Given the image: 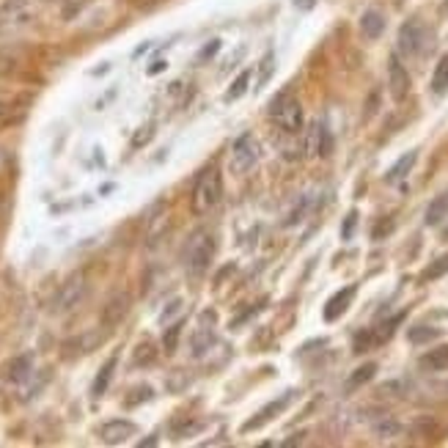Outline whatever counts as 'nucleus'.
Returning a JSON list of instances; mask_svg holds the SVG:
<instances>
[{"label": "nucleus", "instance_id": "obj_1", "mask_svg": "<svg viewBox=\"0 0 448 448\" xmlns=\"http://www.w3.org/2000/svg\"><path fill=\"white\" fill-rule=\"evenodd\" d=\"M215 234L209 228H199L190 234V240L184 242V250H182V261H184V270L190 275H204L209 270L212 259H215Z\"/></svg>", "mask_w": 448, "mask_h": 448}, {"label": "nucleus", "instance_id": "obj_2", "mask_svg": "<svg viewBox=\"0 0 448 448\" xmlns=\"http://www.w3.org/2000/svg\"><path fill=\"white\" fill-rule=\"evenodd\" d=\"M193 212L196 215H206L212 212L220 199H223V179H220V171L218 168H206L204 174L199 176L196 187H193Z\"/></svg>", "mask_w": 448, "mask_h": 448}, {"label": "nucleus", "instance_id": "obj_3", "mask_svg": "<svg viewBox=\"0 0 448 448\" xmlns=\"http://www.w3.org/2000/svg\"><path fill=\"white\" fill-rule=\"evenodd\" d=\"M432 45V33L421 20H407L399 28V52L404 58H418Z\"/></svg>", "mask_w": 448, "mask_h": 448}, {"label": "nucleus", "instance_id": "obj_4", "mask_svg": "<svg viewBox=\"0 0 448 448\" xmlns=\"http://www.w3.org/2000/svg\"><path fill=\"white\" fill-rule=\"evenodd\" d=\"M256 160H259V141L250 132H245L231 146V171L234 174H245V171H250L256 165Z\"/></svg>", "mask_w": 448, "mask_h": 448}, {"label": "nucleus", "instance_id": "obj_5", "mask_svg": "<svg viewBox=\"0 0 448 448\" xmlns=\"http://www.w3.org/2000/svg\"><path fill=\"white\" fill-rule=\"evenodd\" d=\"M273 116L278 119V126H281L283 132H289V135L302 129V107H300L297 100H286V97L275 100Z\"/></svg>", "mask_w": 448, "mask_h": 448}, {"label": "nucleus", "instance_id": "obj_6", "mask_svg": "<svg viewBox=\"0 0 448 448\" xmlns=\"http://www.w3.org/2000/svg\"><path fill=\"white\" fill-rule=\"evenodd\" d=\"M86 292H88V283H86V278H83V275L69 278V281L64 283V289L58 292V300H55V311H58V314H66V311H72L75 305H80V302H83Z\"/></svg>", "mask_w": 448, "mask_h": 448}, {"label": "nucleus", "instance_id": "obj_7", "mask_svg": "<svg viewBox=\"0 0 448 448\" xmlns=\"http://www.w3.org/2000/svg\"><path fill=\"white\" fill-rule=\"evenodd\" d=\"M215 344V314L212 311H204L201 314L199 330L193 333V341H190V349H193V358H204Z\"/></svg>", "mask_w": 448, "mask_h": 448}, {"label": "nucleus", "instance_id": "obj_8", "mask_svg": "<svg viewBox=\"0 0 448 448\" xmlns=\"http://www.w3.org/2000/svg\"><path fill=\"white\" fill-rule=\"evenodd\" d=\"M129 295H113V297L107 300V305L102 308V324L110 330V327H116V324L124 322V317L129 314Z\"/></svg>", "mask_w": 448, "mask_h": 448}, {"label": "nucleus", "instance_id": "obj_9", "mask_svg": "<svg viewBox=\"0 0 448 448\" xmlns=\"http://www.w3.org/2000/svg\"><path fill=\"white\" fill-rule=\"evenodd\" d=\"M292 399H295V391H289V394H283L281 399H275V401H270V404H267V407H261V410L256 413V418H250V421L245 423L242 429H245V432H253V429L264 426V423L270 421V418H275L278 413H283V410H286V407L292 404Z\"/></svg>", "mask_w": 448, "mask_h": 448}, {"label": "nucleus", "instance_id": "obj_10", "mask_svg": "<svg viewBox=\"0 0 448 448\" xmlns=\"http://www.w3.org/2000/svg\"><path fill=\"white\" fill-rule=\"evenodd\" d=\"M388 86H391V97L396 102H404L410 94V75L401 66L399 58H391V69H388Z\"/></svg>", "mask_w": 448, "mask_h": 448}, {"label": "nucleus", "instance_id": "obj_11", "mask_svg": "<svg viewBox=\"0 0 448 448\" xmlns=\"http://www.w3.org/2000/svg\"><path fill=\"white\" fill-rule=\"evenodd\" d=\"M138 432V426L132 421H107L105 426L100 429V437L102 443H107V446H119V443H124V440H129L132 435Z\"/></svg>", "mask_w": 448, "mask_h": 448}, {"label": "nucleus", "instance_id": "obj_12", "mask_svg": "<svg viewBox=\"0 0 448 448\" xmlns=\"http://www.w3.org/2000/svg\"><path fill=\"white\" fill-rule=\"evenodd\" d=\"M28 17L25 11V0H8L0 11V33L3 30H11L14 25H23Z\"/></svg>", "mask_w": 448, "mask_h": 448}, {"label": "nucleus", "instance_id": "obj_13", "mask_svg": "<svg viewBox=\"0 0 448 448\" xmlns=\"http://www.w3.org/2000/svg\"><path fill=\"white\" fill-rule=\"evenodd\" d=\"M352 297H355V286H347V289L336 292L333 297L327 300V305H324V319H327V322H336V319L349 308Z\"/></svg>", "mask_w": 448, "mask_h": 448}, {"label": "nucleus", "instance_id": "obj_14", "mask_svg": "<svg viewBox=\"0 0 448 448\" xmlns=\"http://www.w3.org/2000/svg\"><path fill=\"white\" fill-rule=\"evenodd\" d=\"M360 30H363V36H366V39H379V36H382V30H385V17H382L379 11L369 8V11L360 17Z\"/></svg>", "mask_w": 448, "mask_h": 448}, {"label": "nucleus", "instance_id": "obj_15", "mask_svg": "<svg viewBox=\"0 0 448 448\" xmlns=\"http://www.w3.org/2000/svg\"><path fill=\"white\" fill-rule=\"evenodd\" d=\"M421 369L423 372H446L448 369V344L432 349L421 358Z\"/></svg>", "mask_w": 448, "mask_h": 448}, {"label": "nucleus", "instance_id": "obj_16", "mask_svg": "<svg viewBox=\"0 0 448 448\" xmlns=\"http://www.w3.org/2000/svg\"><path fill=\"white\" fill-rule=\"evenodd\" d=\"M116 363H119V358L113 355L105 366L100 369V374H97V379H94V388H91V394L100 399L105 396V391H107V385H110V379H113V369H116Z\"/></svg>", "mask_w": 448, "mask_h": 448}, {"label": "nucleus", "instance_id": "obj_17", "mask_svg": "<svg viewBox=\"0 0 448 448\" xmlns=\"http://www.w3.org/2000/svg\"><path fill=\"white\" fill-rule=\"evenodd\" d=\"M322 132H324L322 122H314V124L308 126V132H305V154L308 157H317L322 151Z\"/></svg>", "mask_w": 448, "mask_h": 448}, {"label": "nucleus", "instance_id": "obj_18", "mask_svg": "<svg viewBox=\"0 0 448 448\" xmlns=\"http://www.w3.org/2000/svg\"><path fill=\"white\" fill-rule=\"evenodd\" d=\"M374 374H377V363H366V366H360V369H355L352 377L347 379V385H344V391H358L360 385H366L369 379H374Z\"/></svg>", "mask_w": 448, "mask_h": 448}, {"label": "nucleus", "instance_id": "obj_19", "mask_svg": "<svg viewBox=\"0 0 448 448\" xmlns=\"http://www.w3.org/2000/svg\"><path fill=\"white\" fill-rule=\"evenodd\" d=\"M448 91V52L440 58V64L435 66V75H432V94L443 97Z\"/></svg>", "mask_w": 448, "mask_h": 448}, {"label": "nucleus", "instance_id": "obj_20", "mask_svg": "<svg viewBox=\"0 0 448 448\" xmlns=\"http://www.w3.org/2000/svg\"><path fill=\"white\" fill-rule=\"evenodd\" d=\"M415 160H418V154H415V151H407L401 160H396V165L388 171L385 179H388V182H399V179H404V176L410 174V168L415 165Z\"/></svg>", "mask_w": 448, "mask_h": 448}, {"label": "nucleus", "instance_id": "obj_21", "mask_svg": "<svg viewBox=\"0 0 448 448\" xmlns=\"http://www.w3.org/2000/svg\"><path fill=\"white\" fill-rule=\"evenodd\" d=\"M448 215V193H443L440 199H435L426 209V225H437Z\"/></svg>", "mask_w": 448, "mask_h": 448}, {"label": "nucleus", "instance_id": "obj_22", "mask_svg": "<svg viewBox=\"0 0 448 448\" xmlns=\"http://www.w3.org/2000/svg\"><path fill=\"white\" fill-rule=\"evenodd\" d=\"M30 369H33V358H30V355H23V358H17V360L11 363L8 377H11L14 382H23V379L30 377Z\"/></svg>", "mask_w": 448, "mask_h": 448}, {"label": "nucleus", "instance_id": "obj_23", "mask_svg": "<svg viewBox=\"0 0 448 448\" xmlns=\"http://www.w3.org/2000/svg\"><path fill=\"white\" fill-rule=\"evenodd\" d=\"M154 360H157V349H154L151 341L135 347V366H151Z\"/></svg>", "mask_w": 448, "mask_h": 448}, {"label": "nucleus", "instance_id": "obj_24", "mask_svg": "<svg viewBox=\"0 0 448 448\" xmlns=\"http://www.w3.org/2000/svg\"><path fill=\"white\" fill-rule=\"evenodd\" d=\"M182 327H184V322L179 319V322H174L168 330H165V336H163V347H165V352L168 355H174L176 352V344H179V336H182Z\"/></svg>", "mask_w": 448, "mask_h": 448}, {"label": "nucleus", "instance_id": "obj_25", "mask_svg": "<svg viewBox=\"0 0 448 448\" xmlns=\"http://www.w3.org/2000/svg\"><path fill=\"white\" fill-rule=\"evenodd\" d=\"M273 69H275V52H267V55H264V61L259 64V80H256V91H259L261 86H267V80L273 77Z\"/></svg>", "mask_w": 448, "mask_h": 448}, {"label": "nucleus", "instance_id": "obj_26", "mask_svg": "<svg viewBox=\"0 0 448 448\" xmlns=\"http://www.w3.org/2000/svg\"><path fill=\"white\" fill-rule=\"evenodd\" d=\"M437 336H440L437 327H413V330H410V341H413V344H426V341H432V338H437Z\"/></svg>", "mask_w": 448, "mask_h": 448}, {"label": "nucleus", "instance_id": "obj_27", "mask_svg": "<svg viewBox=\"0 0 448 448\" xmlns=\"http://www.w3.org/2000/svg\"><path fill=\"white\" fill-rule=\"evenodd\" d=\"M248 83H250V72H242V75L234 80V86L228 88V94H225V100H240L245 91H248Z\"/></svg>", "mask_w": 448, "mask_h": 448}, {"label": "nucleus", "instance_id": "obj_28", "mask_svg": "<svg viewBox=\"0 0 448 448\" xmlns=\"http://www.w3.org/2000/svg\"><path fill=\"white\" fill-rule=\"evenodd\" d=\"M404 319V314H399V317H394V319H388V322H382L379 327H377V333H374V338L377 341H388L391 336H394V327H396L399 322Z\"/></svg>", "mask_w": 448, "mask_h": 448}, {"label": "nucleus", "instance_id": "obj_29", "mask_svg": "<svg viewBox=\"0 0 448 448\" xmlns=\"http://www.w3.org/2000/svg\"><path fill=\"white\" fill-rule=\"evenodd\" d=\"M446 273H448V253L446 256H440V259H437V261H435V264L423 273V278H426V281H432V278H440V275H446Z\"/></svg>", "mask_w": 448, "mask_h": 448}, {"label": "nucleus", "instance_id": "obj_30", "mask_svg": "<svg viewBox=\"0 0 448 448\" xmlns=\"http://www.w3.org/2000/svg\"><path fill=\"white\" fill-rule=\"evenodd\" d=\"M151 138H154V124H146L141 126L138 132H135V138H132V146L138 149V146H143V143H149Z\"/></svg>", "mask_w": 448, "mask_h": 448}, {"label": "nucleus", "instance_id": "obj_31", "mask_svg": "<svg viewBox=\"0 0 448 448\" xmlns=\"http://www.w3.org/2000/svg\"><path fill=\"white\" fill-rule=\"evenodd\" d=\"M399 429H401V426H399L396 421H382L377 426V435H379V437H394V435H399Z\"/></svg>", "mask_w": 448, "mask_h": 448}, {"label": "nucleus", "instance_id": "obj_32", "mask_svg": "<svg viewBox=\"0 0 448 448\" xmlns=\"http://www.w3.org/2000/svg\"><path fill=\"white\" fill-rule=\"evenodd\" d=\"M132 394H135V396L126 399V404H129V407H132V404H138V401H146V399H151V388H149V385H143V388H135Z\"/></svg>", "mask_w": 448, "mask_h": 448}, {"label": "nucleus", "instance_id": "obj_33", "mask_svg": "<svg viewBox=\"0 0 448 448\" xmlns=\"http://www.w3.org/2000/svg\"><path fill=\"white\" fill-rule=\"evenodd\" d=\"M355 225H358V212H349L347 220H344V225H341V237H344V240H349V237H352Z\"/></svg>", "mask_w": 448, "mask_h": 448}, {"label": "nucleus", "instance_id": "obj_34", "mask_svg": "<svg viewBox=\"0 0 448 448\" xmlns=\"http://www.w3.org/2000/svg\"><path fill=\"white\" fill-rule=\"evenodd\" d=\"M391 228H394V220H385V223H382L379 228H377V231H374V240H382V237H385V234H388Z\"/></svg>", "mask_w": 448, "mask_h": 448}, {"label": "nucleus", "instance_id": "obj_35", "mask_svg": "<svg viewBox=\"0 0 448 448\" xmlns=\"http://www.w3.org/2000/svg\"><path fill=\"white\" fill-rule=\"evenodd\" d=\"M218 50H220V42L215 39L212 45H206V47H204V52H201V61H204V58H209V55H215Z\"/></svg>", "mask_w": 448, "mask_h": 448}, {"label": "nucleus", "instance_id": "obj_36", "mask_svg": "<svg viewBox=\"0 0 448 448\" xmlns=\"http://www.w3.org/2000/svg\"><path fill=\"white\" fill-rule=\"evenodd\" d=\"M8 110H11V107L0 102V126H3V124H6V122H8Z\"/></svg>", "mask_w": 448, "mask_h": 448}, {"label": "nucleus", "instance_id": "obj_37", "mask_svg": "<svg viewBox=\"0 0 448 448\" xmlns=\"http://www.w3.org/2000/svg\"><path fill=\"white\" fill-rule=\"evenodd\" d=\"M179 305H182V300H174V302H171V305H168V311H165V314H163V319H168V317H171V314H174L176 308H179Z\"/></svg>", "mask_w": 448, "mask_h": 448}, {"label": "nucleus", "instance_id": "obj_38", "mask_svg": "<svg viewBox=\"0 0 448 448\" xmlns=\"http://www.w3.org/2000/svg\"><path fill=\"white\" fill-rule=\"evenodd\" d=\"M302 437H305V435H292V440H286L283 446H297V443H302Z\"/></svg>", "mask_w": 448, "mask_h": 448}, {"label": "nucleus", "instance_id": "obj_39", "mask_svg": "<svg viewBox=\"0 0 448 448\" xmlns=\"http://www.w3.org/2000/svg\"><path fill=\"white\" fill-rule=\"evenodd\" d=\"M160 69H165V61H157V64H154V66L149 69V75H157Z\"/></svg>", "mask_w": 448, "mask_h": 448}, {"label": "nucleus", "instance_id": "obj_40", "mask_svg": "<svg viewBox=\"0 0 448 448\" xmlns=\"http://www.w3.org/2000/svg\"><path fill=\"white\" fill-rule=\"evenodd\" d=\"M443 240H448V228H446V231H443Z\"/></svg>", "mask_w": 448, "mask_h": 448}]
</instances>
